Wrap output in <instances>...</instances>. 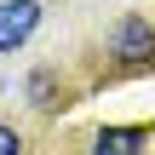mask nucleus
I'll return each instance as SVG.
<instances>
[{
  "label": "nucleus",
  "instance_id": "f257e3e1",
  "mask_svg": "<svg viewBox=\"0 0 155 155\" xmlns=\"http://www.w3.org/2000/svg\"><path fill=\"white\" fill-rule=\"evenodd\" d=\"M109 52H115L121 63H155V29H150V17L127 12V17L109 29Z\"/></svg>",
  "mask_w": 155,
  "mask_h": 155
},
{
  "label": "nucleus",
  "instance_id": "f03ea898",
  "mask_svg": "<svg viewBox=\"0 0 155 155\" xmlns=\"http://www.w3.org/2000/svg\"><path fill=\"white\" fill-rule=\"evenodd\" d=\"M40 29V0H0V52H17Z\"/></svg>",
  "mask_w": 155,
  "mask_h": 155
},
{
  "label": "nucleus",
  "instance_id": "7ed1b4c3",
  "mask_svg": "<svg viewBox=\"0 0 155 155\" xmlns=\"http://www.w3.org/2000/svg\"><path fill=\"white\" fill-rule=\"evenodd\" d=\"M150 150V127H104L92 138V155H144Z\"/></svg>",
  "mask_w": 155,
  "mask_h": 155
},
{
  "label": "nucleus",
  "instance_id": "20e7f679",
  "mask_svg": "<svg viewBox=\"0 0 155 155\" xmlns=\"http://www.w3.org/2000/svg\"><path fill=\"white\" fill-rule=\"evenodd\" d=\"M29 98H35V109H58L52 104V69H35L29 75Z\"/></svg>",
  "mask_w": 155,
  "mask_h": 155
},
{
  "label": "nucleus",
  "instance_id": "39448f33",
  "mask_svg": "<svg viewBox=\"0 0 155 155\" xmlns=\"http://www.w3.org/2000/svg\"><path fill=\"white\" fill-rule=\"evenodd\" d=\"M0 155H23V138H17L12 127H0Z\"/></svg>",
  "mask_w": 155,
  "mask_h": 155
}]
</instances>
